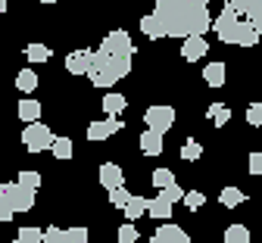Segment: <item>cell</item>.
Segmentation results:
<instances>
[{"label": "cell", "mask_w": 262, "mask_h": 243, "mask_svg": "<svg viewBox=\"0 0 262 243\" xmlns=\"http://www.w3.org/2000/svg\"><path fill=\"white\" fill-rule=\"evenodd\" d=\"M153 16L166 38H203L212 28L209 0H156Z\"/></svg>", "instance_id": "1"}, {"label": "cell", "mask_w": 262, "mask_h": 243, "mask_svg": "<svg viewBox=\"0 0 262 243\" xmlns=\"http://www.w3.org/2000/svg\"><path fill=\"white\" fill-rule=\"evenodd\" d=\"M131 72V56H110L100 47L91 50V69H88V78L97 87H113L119 78H125Z\"/></svg>", "instance_id": "2"}, {"label": "cell", "mask_w": 262, "mask_h": 243, "mask_svg": "<svg viewBox=\"0 0 262 243\" xmlns=\"http://www.w3.org/2000/svg\"><path fill=\"white\" fill-rule=\"evenodd\" d=\"M212 31L219 34V41H225V44H241V47H256L259 44V31L250 22H244L234 10H222L212 19Z\"/></svg>", "instance_id": "3"}, {"label": "cell", "mask_w": 262, "mask_h": 243, "mask_svg": "<svg viewBox=\"0 0 262 243\" xmlns=\"http://www.w3.org/2000/svg\"><path fill=\"white\" fill-rule=\"evenodd\" d=\"M53 131L47 128V125H41V122H35V125H28L25 131H22V144H25V150L28 153H44V150H50L53 147Z\"/></svg>", "instance_id": "4"}, {"label": "cell", "mask_w": 262, "mask_h": 243, "mask_svg": "<svg viewBox=\"0 0 262 243\" xmlns=\"http://www.w3.org/2000/svg\"><path fill=\"white\" fill-rule=\"evenodd\" d=\"M225 10H234L237 16H244V22H250L262 34V0H225Z\"/></svg>", "instance_id": "5"}, {"label": "cell", "mask_w": 262, "mask_h": 243, "mask_svg": "<svg viewBox=\"0 0 262 243\" xmlns=\"http://www.w3.org/2000/svg\"><path fill=\"white\" fill-rule=\"evenodd\" d=\"M0 196L13 206V212H28L31 206H35V190H25L16 181L13 184H0Z\"/></svg>", "instance_id": "6"}, {"label": "cell", "mask_w": 262, "mask_h": 243, "mask_svg": "<svg viewBox=\"0 0 262 243\" xmlns=\"http://www.w3.org/2000/svg\"><path fill=\"white\" fill-rule=\"evenodd\" d=\"M144 119H147V128L166 134V131L175 125V109L169 106V103H156V106H150V109L144 113Z\"/></svg>", "instance_id": "7"}, {"label": "cell", "mask_w": 262, "mask_h": 243, "mask_svg": "<svg viewBox=\"0 0 262 243\" xmlns=\"http://www.w3.org/2000/svg\"><path fill=\"white\" fill-rule=\"evenodd\" d=\"M100 50L110 53V56H131V53H135V44H131V34L128 31L116 28V31H110L106 38H103Z\"/></svg>", "instance_id": "8"}, {"label": "cell", "mask_w": 262, "mask_h": 243, "mask_svg": "<svg viewBox=\"0 0 262 243\" xmlns=\"http://www.w3.org/2000/svg\"><path fill=\"white\" fill-rule=\"evenodd\" d=\"M44 243H91L84 228H47Z\"/></svg>", "instance_id": "9"}, {"label": "cell", "mask_w": 262, "mask_h": 243, "mask_svg": "<svg viewBox=\"0 0 262 243\" xmlns=\"http://www.w3.org/2000/svg\"><path fill=\"white\" fill-rule=\"evenodd\" d=\"M122 131V122L119 119H103V122H91L88 128V141H106V137L119 134Z\"/></svg>", "instance_id": "10"}, {"label": "cell", "mask_w": 262, "mask_h": 243, "mask_svg": "<svg viewBox=\"0 0 262 243\" xmlns=\"http://www.w3.org/2000/svg\"><path fill=\"white\" fill-rule=\"evenodd\" d=\"M150 243H190L187 240V234L178 228V225H162V228H156L153 231V237H150Z\"/></svg>", "instance_id": "11"}, {"label": "cell", "mask_w": 262, "mask_h": 243, "mask_svg": "<svg viewBox=\"0 0 262 243\" xmlns=\"http://www.w3.org/2000/svg\"><path fill=\"white\" fill-rule=\"evenodd\" d=\"M100 184L106 190H116V187H125V175H122V168L116 162H103L100 165Z\"/></svg>", "instance_id": "12"}, {"label": "cell", "mask_w": 262, "mask_h": 243, "mask_svg": "<svg viewBox=\"0 0 262 243\" xmlns=\"http://www.w3.org/2000/svg\"><path fill=\"white\" fill-rule=\"evenodd\" d=\"M206 53H209V44H206V38H187V41L181 44V56H184L187 62L203 59Z\"/></svg>", "instance_id": "13"}, {"label": "cell", "mask_w": 262, "mask_h": 243, "mask_svg": "<svg viewBox=\"0 0 262 243\" xmlns=\"http://www.w3.org/2000/svg\"><path fill=\"white\" fill-rule=\"evenodd\" d=\"M66 69H69V75H88L91 69V50H75L66 56Z\"/></svg>", "instance_id": "14"}, {"label": "cell", "mask_w": 262, "mask_h": 243, "mask_svg": "<svg viewBox=\"0 0 262 243\" xmlns=\"http://www.w3.org/2000/svg\"><path fill=\"white\" fill-rule=\"evenodd\" d=\"M141 150H144V156H159L162 153V134L153 131V128H147L141 134Z\"/></svg>", "instance_id": "15"}, {"label": "cell", "mask_w": 262, "mask_h": 243, "mask_svg": "<svg viewBox=\"0 0 262 243\" xmlns=\"http://www.w3.org/2000/svg\"><path fill=\"white\" fill-rule=\"evenodd\" d=\"M147 215H150V218H156V222H169V218H172V203H166L162 196L150 200V209H147Z\"/></svg>", "instance_id": "16"}, {"label": "cell", "mask_w": 262, "mask_h": 243, "mask_svg": "<svg viewBox=\"0 0 262 243\" xmlns=\"http://www.w3.org/2000/svg\"><path fill=\"white\" fill-rule=\"evenodd\" d=\"M19 119L28 122V125H35V122L41 119V103H38V100H22V103H19Z\"/></svg>", "instance_id": "17"}, {"label": "cell", "mask_w": 262, "mask_h": 243, "mask_svg": "<svg viewBox=\"0 0 262 243\" xmlns=\"http://www.w3.org/2000/svg\"><path fill=\"white\" fill-rule=\"evenodd\" d=\"M100 106H103V113H106L110 119H119V113L128 106V103H125V97H122V94H106Z\"/></svg>", "instance_id": "18"}, {"label": "cell", "mask_w": 262, "mask_h": 243, "mask_svg": "<svg viewBox=\"0 0 262 243\" xmlns=\"http://www.w3.org/2000/svg\"><path fill=\"white\" fill-rule=\"evenodd\" d=\"M203 78H206L209 87H222L225 84V62H209L203 69Z\"/></svg>", "instance_id": "19"}, {"label": "cell", "mask_w": 262, "mask_h": 243, "mask_svg": "<svg viewBox=\"0 0 262 243\" xmlns=\"http://www.w3.org/2000/svg\"><path fill=\"white\" fill-rule=\"evenodd\" d=\"M147 209H150V200H147V196H131V203L125 206V215H128V222H135V218H141Z\"/></svg>", "instance_id": "20"}, {"label": "cell", "mask_w": 262, "mask_h": 243, "mask_svg": "<svg viewBox=\"0 0 262 243\" xmlns=\"http://www.w3.org/2000/svg\"><path fill=\"white\" fill-rule=\"evenodd\" d=\"M141 31L147 34V38H150V41H159V38H166V31H162V25L156 22V16H153V13L141 19Z\"/></svg>", "instance_id": "21"}, {"label": "cell", "mask_w": 262, "mask_h": 243, "mask_svg": "<svg viewBox=\"0 0 262 243\" xmlns=\"http://www.w3.org/2000/svg\"><path fill=\"white\" fill-rule=\"evenodd\" d=\"M219 200H222V206H228V209H237V206H241L247 196H244V190H237V187H225Z\"/></svg>", "instance_id": "22"}, {"label": "cell", "mask_w": 262, "mask_h": 243, "mask_svg": "<svg viewBox=\"0 0 262 243\" xmlns=\"http://www.w3.org/2000/svg\"><path fill=\"white\" fill-rule=\"evenodd\" d=\"M16 87H19V91H25V94H31V91L38 87V75L31 72V69H22V72L16 75Z\"/></svg>", "instance_id": "23"}, {"label": "cell", "mask_w": 262, "mask_h": 243, "mask_svg": "<svg viewBox=\"0 0 262 243\" xmlns=\"http://www.w3.org/2000/svg\"><path fill=\"white\" fill-rule=\"evenodd\" d=\"M206 116L215 122V128H222V125L231 122V109H228V106H219V103H212V106L206 109Z\"/></svg>", "instance_id": "24"}, {"label": "cell", "mask_w": 262, "mask_h": 243, "mask_svg": "<svg viewBox=\"0 0 262 243\" xmlns=\"http://www.w3.org/2000/svg\"><path fill=\"white\" fill-rule=\"evenodd\" d=\"M225 243H250V228L244 225H231L225 231Z\"/></svg>", "instance_id": "25"}, {"label": "cell", "mask_w": 262, "mask_h": 243, "mask_svg": "<svg viewBox=\"0 0 262 243\" xmlns=\"http://www.w3.org/2000/svg\"><path fill=\"white\" fill-rule=\"evenodd\" d=\"M25 56H28V62H47L50 59V47H44V44H28L25 47Z\"/></svg>", "instance_id": "26"}, {"label": "cell", "mask_w": 262, "mask_h": 243, "mask_svg": "<svg viewBox=\"0 0 262 243\" xmlns=\"http://www.w3.org/2000/svg\"><path fill=\"white\" fill-rule=\"evenodd\" d=\"M50 153L56 159H72V141H69V137H56L53 147H50Z\"/></svg>", "instance_id": "27"}, {"label": "cell", "mask_w": 262, "mask_h": 243, "mask_svg": "<svg viewBox=\"0 0 262 243\" xmlns=\"http://www.w3.org/2000/svg\"><path fill=\"white\" fill-rule=\"evenodd\" d=\"M153 184H156L159 190H166V187H172V184H178V181H175V175H172L169 168H156V171H153Z\"/></svg>", "instance_id": "28"}, {"label": "cell", "mask_w": 262, "mask_h": 243, "mask_svg": "<svg viewBox=\"0 0 262 243\" xmlns=\"http://www.w3.org/2000/svg\"><path fill=\"white\" fill-rule=\"evenodd\" d=\"M16 184L25 187V190H38L41 187V175H38V171H19V181Z\"/></svg>", "instance_id": "29"}, {"label": "cell", "mask_w": 262, "mask_h": 243, "mask_svg": "<svg viewBox=\"0 0 262 243\" xmlns=\"http://www.w3.org/2000/svg\"><path fill=\"white\" fill-rule=\"evenodd\" d=\"M131 196H135V193H128V187H116V190H110V203L116 206V209H125V206L131 203Z\"/></svg>", "instance_id": "30"}, {"label": "cell", "mask_w": 262, "mask_h": 243, "mask_svg": "<svg viewBox=\"0 0 262 243\" xmlns=\"http://www.w3.org/2000/svg\"><path fill=\"white\" fill-rule=\"evenodd\" d=\"M16 240L19 243H44V231L41 228H22Z\"/></svg>", "instance_id": "31"}, {"label": "cell", "mask_w": 262, "mask_h": 243, "mask_svg": "<svg viewBox=\"0 0 262 243\" xmlns=\"http://www.w3.org/2000/svg\"><path fill=\"white\" fill-rule=\"evenodd\" d=\"M203 156V147L196 144V141H184V147H181V159H187V162H193V159H200Z\"/></svg>", "instance_id": "32"}, {"label": "cell", "mask_w": 262, "mask_h": 243, "mask_svg": "<svg viewBox=\"0 0 262 243\" xmlns=\"http://www.w3.org/2000/svg\"><path fill=\"white\" fill-rule=\"evenodd\" d=\"M119 243H138V228L131 225V222L119 225Z\"/></svg>", "instance_id": "33"}, {"label": "cell", "mask_w": 262, "mask_h": 243, "mask_svg": "<svg viewBox=\"0 0 262 243\" xmlns=\"http://www.w3.org/2000/svg\"><path fill=\"white\" fill-rule=\"evenodd\" d=\"M159 196L166 200V203H172V206H175V203H181V200H184V190H181L178 184H172V187H166V190H159Z\"/></svg>", "instance_id": "34"}, {"label": "cell", "mask_w": 262, "mask_h": 243, "mask_svg": "<svg viewBox=\"0 0 262 243\" xmlns=\"http://www.w3.org/2000/svg\"><path fill=\"white\" fill-rule=\"evenodd\" d=\"M184 203H187V209H200V206L206 203V196H203L200 190H187V193H184Z\"/></svg>", "instance_id": "35"}, {"label": "cell", "mask_w": 262, "mask_h": 243, "mask_svg": "<svg viewBox=\"0 0 262 243\" xmlns=\"http://www.w3.org/2000/svg\"><path fill=\"white\" fill-rule=\"evenodd\" d=\"M247 122L256 128V125H262V106H259V103H253V106L247 109Z\"/></svg>", "instance_id": "36"}, {"label": "cell", "mask_w": 262, "mask_h": 243, "mask_svg": "<svg viewBox=\"0 0 262 243\" xmlns=\"http://www.w3.org/2000/svg\"><path fill=\"white\" fill-rule=\"evenodd\" d=\"M250 175H262V153H250Z\"/></svg>", "instance_id": "37"}, {"label": "cell", "mask_w": 262, "mask_h": 243, "mask_svg": "<svg viewBox=\"0 0 262 243\" xmlns=\"http://www.w3.org/2000/svg\"><path fill=\"white\" fill-rule=\"evenodd\" d=\"M13 215H16V212H13V206H10L4 196H0V222H10Z\"/></svg>", "instance_id": "38"}, {"label": "cell", "mask_w": 262, "mask_h": 243, "mask_svg": "<svg viewBox=\"0 0 262 243\" xmlns=\"http://www.w3.org/2000/svg\"><path fill=\"white\" fill-rule=\"evenodd\" d=\"M7 13V0H0V16H4Z\"/></svg>", "instance_id": "39"}, {"label": "cell", "mask_w": 262, "mask_h": 243, "mask_svg": "<svg viewBox=\"0 0 262 243\" xmlns=\"http://www.w3.org/2000/svg\"><path fill=\"white\" fill-rule=\"evenodd\" d=\"M41 4H56V0H41Z\"/></svg>", "instance_id": "40"}, {"label": "cell", "mask_w": 262, "mask_h": 243, "mask_svg": "<svg viewBox=\"0 0 262 243\" xmlns=\"http://www.w3.org/2000/svg\"><path fill=\"white\" fill-rule=\"evenodd\" d=\"M10 243H19V240H10Z\"/></svg>", "instance_id": "41"}]
</instances>
